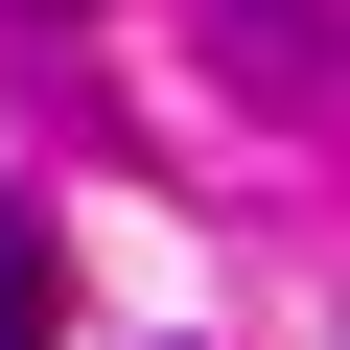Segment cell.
Masks as SVG:
<instances>
[{"instance_id":"6da1fadb","label":"cell","mask_w":350,"mask_h":350,"mask_svg":"<svg viewBox=\"0 0 350 350\" xmlns=\"http://www.w3.org/2000/svg\"><path fill=\"white\" fill-rule=\"evenodd\" d=\"M0 350H47V234L0 211Z\"/></svg>"}]
</instances>
